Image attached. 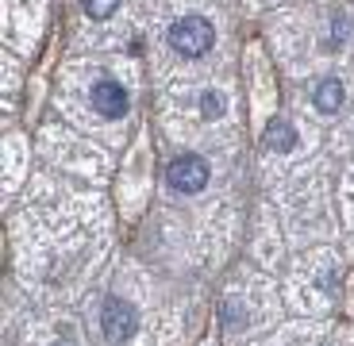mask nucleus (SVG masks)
<instances>
[{
    "mask_svg": "<svg viewBox=\"0 0 354 346\" xmlns=\"http://www.w3.org/2000/svg\"><path fill=\"white\" fill-rule=\"evenodd\" d=\"M88 104H93V112L104 115V119H124L127 108H131V93H127L124 81L115 77H100L93 89H88Z\"/></svg>",
    "mask_w": 354,
    "mask_h": 346,
    "instance_id": "20e7f679",
    "label": "nucleus"
},
{
    "mask_svg": "<svg viewBox=\"0 0 354 346\" xmlns=\"http://www.w3.org/2000/svg\"><path fill=\"white\" fill-rule=\"evenodd\" d=\"M166 43L174 46L181 58H204L216 43V27L208 16L201 12H189V16H177L166 31Z\"/></svg>",
    "mask_w": 354,
    "mask_h": 346,
    "instance_id": "f257e3e1",
    "label": "nucleus"
},
{
    "mask_svg": "<svg viewBox=\"0 0 354 346\" xmlns=\"http://www.w3.org/2000/svg\"><path fill=\"white\" fill-rule=\"evenodd\" d=\"M346 39H351V12H335L328 27V39H324V50H343Z\"/></svg>",
    "mask_w": 354,
    "mask_h": 346,
    "instance_id": "0eeeda50",
    "label": "nucleus"
},
{
    "mask_svg": "<svg viewBox=\"0 0 354 346\" xmlns=\"http://www.w3.org/2000/svg\"><path fill=\"white\" fill-rule=\"evenodd\" d=\"M81 8H85L93 19H108V16H115L120 0H81Z\"/></svg>",
    "mask_w": 354,
    "mask_h": 346,
    "instance_id": "1a4fd4ad",
    "label": "nucleus"
},
{
    "mask_svg": "<svg viewBox=\"0 0 354 346\" xmlns=\"http://www.w3.org/2000/svg\"><path fill=\"white\" fill-rule=\"evenodd\" d=\"M343 104H346V85L335 73H328V77H319L316 85H312V108H316L319 115H335Z\"/></svg>",
    "mask_w": 354,
    "mask_h": 346,
    "instance_id": "39448f33",
    "label": "nucleus"
},
{
    "mask_svg": "<svg viewBox=\"0 0 354 346\" xmlns=\"http://www.w3.org/2000/svg\"><path fill=\"white\" fill-rule=\"evenodd\" d=\"M266 146L274 154H292L297 151V127L289 119H270V127H266Z\"/></svg>",
    "mask_w": 354,
    "mask_h": 346,
    "instance_id": "423d86ee",
    "label": "nucleus"
},
{
    "mask_svg": "<svg viewBox=\"0 0 354 346\" xmlns=\"http://www.w3.org/2000/svg\"><path fill=\"white\" fill-rule=\"evenodd\" d=\"M100 335L108 343H131L139 335V311L124 300V296H108L100 304Z\"/></svg>",
    "mask_w": 354,
    "mask_h": 346,
    "instance_id": "f03ea898",
    "label": "nucleus"
},
{
    "mask_svg": "<svg viewBox=\"0 0 354 346\" xmlns=\"http://www.w3.org/2000/svg\"><path fill=\"white\" fill-rule=\"evenodd\" d=\"M208 177H212V169H208V162H204L201 154H177V158L169 162V169H166L169 189L181 193V196H196L204 185H208Z\"/></svg>",
    "mask_w": 354,
    "mask_h": 346,
    "instance_id": "7ed1b4c3",
    "label": "nucleus"
},
{
    "mask_svg": "<svg viewBox=\"0 0 354 346\" xmlns=\"http://www.w3.org/2000/svg\"><path fill=\"white\" fill-rule=\"evenodd\" d=\"M223 112H227V97H223L220 89H204L201 93V115L204 119H220Z\"/></svg>",
    "mask_w": 354,
    "mask_h": 346,
    "instance_id": "6e6552de",
    "label": "nucleus"
}]
</instances>
